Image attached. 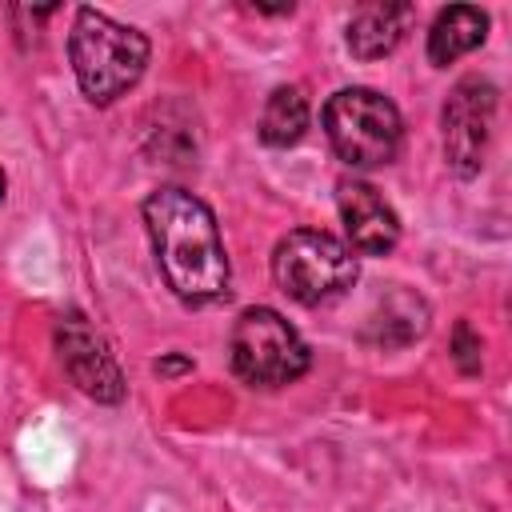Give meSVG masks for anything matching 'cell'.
I'll return each instance as SVG.
<instances>
[{
    "label": "cell",
    "instance_id": "1",
    "mask_svg": "<svg viewBox=\"0 0 512 512\" xmlns=\"http://www.w3.org/2000/svg\"><path fill=\"white\" fill-rule=\"evenodd\" d=\"M144 228L168 288L184 304H212L228 292V256L212 208L188 188H156L144 200Z\"/></svg>",
    "mask_w": 512,
    "mask_h": 512
},
{
    "label": "cell",
    "instance_id": "2",
    "mask_svg": "<svg viewBox=\"0 0 512 512\" xmlns=\"http://www.w3.org/2000/svg\"><path fill=\"white\" fill-rule=\"evenodd\" d=\"M68 56L84 96L96 104H112L144 76L148 36L128 24H116L96 8H80L68 36Z\"/></svg>",
    "mask_w": 512,
    "mask_h": 512
},
{
    "label": "cell",
    "instance_id": "3",
    "mask_svg": "<svg viewBox=\"0 0 512 512\" xmlns=\"http://www.w3.org/2000/svg\"><path fill=\"white\" fill-rule=\"evenodd\" d=\"M272 280L296 304H328L356 284V256L328 232L296 228L272 252Z\"/></svg>",
    "mask_w": 512,
    "mask_h": 512
},
{
    "label": "cell",
    "instance_id": "4",
    "mask_svg": "<svg viewBox=\"0 0 512 512\" xmlns=\"http://www.w3.org/2000/svg\"><path fill=\"white\" fill-rule=\"evenodd\" d=\"M324 132L344 164L380 168L400 148V112L372 88H340L324 104Z\"/></svg>",
    "mask_w": 512,
    "mask_h": 512
},
{
    "label": "cell",
    "instance_id": "5",
    "mask_svg": "<svg viewBox=\"0 0 512 512\" xmlns=\"http://www.w3.org/2000/svg\"><path fill=\"white\" fill-rule=\"evenodd\" d=\"M232 368L256 388H280L304 376L308 344L276 308H244L228 336Z\"/></svg>",
    "mask_w": 512,
    "mask_h": 512
},
{
    "label": "cell",
    "instance_id": "6",
    "mask_svg": "<svg viewBox=\"0 0 512 512\" xmlns=\"http://www.w3.org/2000/svg\"><path fill=\"white\" fill-rule=\"evenodd\" d=\"M492 120H496V88L480 76H464L448 100H444V156L456 176H476L484 168V152L492 140Z\"/></svg>",
    "mask_w": 512,
    "mask_h": 512
},
{
    "label": "cell",
    "instance_id": "7",
    "mask_svg": "<svg viewBox=\"0 0 512 512\" xmlns=\"http://www.w3.org/2000/svg\"><path fill=\"white\" fill-rule=\"evenodd\" d=\"M56 348H60L64 372L72 376V384L84 396H92L100 404H116L124 396V376H120L108 344L96 336V328L80 312H72L56 324Z\"/></svg>",
    "mask_w": 512,
    "mask_h": 512
},
{
    "label": "cell",
    "instance_id": "8",
    "mask_svg": "<svg viewBox=\"0 0 512 512\" xmlns=\"http://www.w3.org/2000/svg\"><path fill=\"white\" fill-rule=\"evenodd\" d=\"M336 208L344 220V232L356 252L364 256H384L400 240V220L392 204L368 184V180H340L336 184Z\"/></svg>",
    "mask_w": 512,
    "mask_h": 512
},
{
    "label": "cell",
    "instance_id": "9",
    "mask_svg": "<svg viewBox=\"0 0 512 512\" xmlns=\"http://www.w3.org/2000/svg\"><path fill=\"white\" fill-rule=\"evenodd\" d=\"M408 20H412L408 4H384V0L360 4L352 12V20H348V48H352V56H360V60L388 56L400 44Z\"/></svg>",
    "mask_w": 512,
    "mask_h": 512
},
{
    "label": "cell",
    "instance_id": "10",
    "mask_svg": "<svg viewBox=\"0 0 512 512\" xmlns=\"http://www.w3.org/2000/svg\"><path fill=\"white\" fill-rule=\"evenodd\" d=\"M488 36V16L472 4H452V8H440L432 28H428V60L436 68L452 64L456 56L472 52L476 44H484Z\"/></svg>",
    "mask_w": 512,
    "mask_h": 512
},
{
    "label": "cell",
    "instance_id": "11",
    "mask_svg": "<svg viewBox=\"0 0 512 512\" xmlns=\"http://www.w3.org/2000/svg\"><path fill=\"white\" fill-rule=\"evenodd\" d=\"M308 128V100L300 88H272L268 104H264V116H260V140L272 144V148H288L304 136Z\"/></svg>",
    "mask_w": 512,
    "mask_h": 512
},
{
    "label": "cell",
    "instance_id": "12",
    "mask_svg": "<svg viewBox=\"0 0 512 512\" xmlns=\"http://www.w3.org/2000/svg\"><path fill=\"white\" fill-rule=\"evenodd\" d=\"M452 356H456V364H460V372H480V336L472 332V324H456V332H452Z\"/></svg>",
    "mask_w": 512,
    "mask_h": 512
},
{
    "label": "cell",
    "instance_id": "13",
    "mask_svg": "<svg viewBox=\"0 0 512 512\" xmlns=\"http://www.w3.org/2000/svg\"><path fill=\"white\" fill-rule=\"evenodd\" d=\"M4 188H8V180H4V172H0V200H4Z\"/></svg>",
    "mask_w": 512,
    "mask_h": 512
}]
</instances>
